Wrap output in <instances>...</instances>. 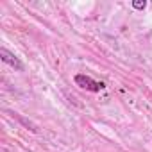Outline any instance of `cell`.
I'll return each instance as SVG.
<instances>
[{
  "instance_id": "obj_1",
  "label": "cell",
  "mask_w": 152,
  "mask_h": 152,
  "mask_svg": "<svg viewBox=\"0 0 152 152\" xmlns=\"http://www.w3.org/2000/svg\"><path fill=\"white\" fill-rule=\"evenodd\" d=\"M73 81H75V84H77L79 88H83L86 91H93V93H97V91H100V90L106 88L104 83H97V81H93L90 77V75H84V73H77L73 77Z\"/></svg>"
},
{
  "instance_id": "obj_2",
  "label": "cell",
  "mask_w": 152,
  "mask_h": 152,
  "mask_svg": "<svg viewBox=\"0 0 152 152\" xmlns=\"http://www.w3.org/2000/svg\"><path fill=\"white\" fill-rule=\"evenodd\" d=\"M0 59H2L6 64L13 66L15 70H23V64L20 63V59H18L15 54H11L7 48H0Z\"/></svg>"
},
{
  "instance_id": "obj_3",
  "label": "cell",
  "mask_w": 152,
  "mask_h": 152,
  "mask_svg": "<svg viewBox=\"0 0 152 152\" xmlns=\"http://www.w3.org/2000/svg\"><path fill=\"white\" fill-rule=\"evenodd\" d=\"M132 7L138 9V11H143L147 7V2H145V0H132Z\"/></svg>"
}]
</instances>
